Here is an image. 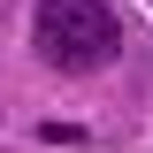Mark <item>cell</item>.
Here are the masks:
<instances>
[{"label":"cell","mask_w":153,"mask_h":153,"mask_svg":"<svg viewBox=\"0 0 153 153\" xmlns=\"http://www.w3.org/2000/svg\"><path fill=\"white\" fill-rule=\"evenodd\" d=\"M31 46L46 69L61 76H92L123 54V16L107 0H38L31 8Z\"/></svg>","instance_id":"6da1fadb"}]
</instances>
